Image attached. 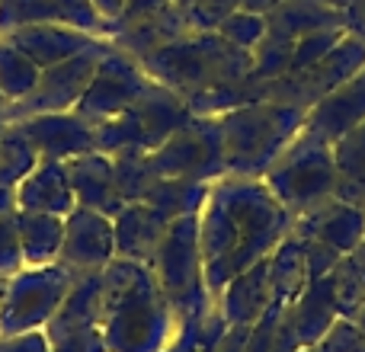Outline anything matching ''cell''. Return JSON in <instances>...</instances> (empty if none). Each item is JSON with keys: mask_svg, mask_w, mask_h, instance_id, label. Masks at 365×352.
Segmentation results:
<instances>
[{"mask_svg": "<svg viewBox=\"0 0 365 352\" xmlns=\"http://www.w3.org/2000/svg\"><path fill=\"white\" fill-rule=\"evenodd\" d=\"M259 180L266 182L276 202L292 214L311 212L336 195L340 170L334 160V145L314 138L311 132H298V138L279 154V160Z\"/></svg>", "mask_w": 365, "mask_h": 352, "instance_id": "5", "label": "cell"}, {"mask_svg": "<svg viewBox=\"0 0 365 352\" xmlns=\"http://www.w3.org/2000/svg\"><path fill=\"white\" fill-rule=\"evenodd\" d=\"M189 122H192V113H189L186 100L180 93H173V90L154 83L125 113L96 125V151L113 154L135 147V151L151 154Z\"/></svg>", "mask_w": 365, "mask_h": 352, "instance_id": "7", "label": "cell"}, {"mask_svg": "<svg viewBox=\"0 0 365 352\" xmlns=\"http://www.w3.org/2000/svg\"><path fill=\"white\" fill-rule=\"evenodd\" d=\"M346 29L365 42V0H353L346 6Z\"/></svg>", "mask_w": 365, "mask_h": 352, "instance_id": "43", "label": "cell"}, {"mask_svg": "<svg viewBox=\"0 0 365 352\" xmlns=\"http://www.w3.org/2000/svg\"><path fill=\"white\" fill-rule=\"evenodd\" d=\"M42 23H61L90 36H106V23L100 19L93 0H0V36Z\"/></svg>", "mask_w": 365, "mask_h": 352, "instance_id": "14", "label": "cell"}, {"mask_svg": "<svg viewBox=\"0 0 365 352\" xmlns=\"http://www.w3.org/2000/svg\"><path fill=\"white\" fill-rule=\"evenodd\" d=\"M292 218L259 176L227 173L208 182L199 212L202 276L212 298L221 295L234 276L266 259L292 234Z\"/></svg>", "mask_w": 365, "mask_h": 352, "instance_id": "1", "label": "cell"}, {"mask_svg": "<svg viewBox=\"0 0 365 352\" xmlns=\"http://www.w3.org/2000/svg\"><path fill=\"white\" fill-rule=\"evenodd\" d=\"M151 164L164 180L215 182L218 176H227L218 115H192L189 125L151 151Z\"/></svg>", "mask_w": 365, "mask_h": 352, "instance_id": "9", "label": "cell"}, {"mask_svg": "<svg viewBox=\"0 0 365 352\" xmlns=\"http://www.w3.org/2000/svg\"><path fill=\"white\" fill-rule=\"evenodd\" d=\"M167 224H170V221H167L158 208L148 205V202H128V205L113 218L115 257L151 266L154 253H158L160 240H164Z\"/></svg>", "mask_w": 365, "mask_h": 352, "instance_id": "19", "label": "cell"}, {"mask_svg": "<svg viewBox=\"0 0 365 352\" xmlns=\"http://www.w3.org/2000/svg\"><path fill=\"white\" fill-rule=\"evenodd\" d=\"M279 0H240V10H247V13H259V16H266V13L276 6Z\"/></svg>", "mask_w": 365, "mask_h": 352, "instance_id": "45", "label": "cell"}, {"mask_svg": "<svg viewBox=\"0 0 365 352\" xmlns=\"http://www.w3.org/2000/svg\"><path fill=\"white\" fill-rule=\"evenodd\" d=\"M292 45L279 36H269L266 32L259 38V45L253 48V74L259 81H276V77H285L292 71Z\"/></svg>", "mask_w": 365, "mask_h": 352, "instance_id": "33", "label": "cell"}, {"mask_svg": "<svg viewBox=\"0 0 365 352\" xmlns=\"http://www.w3.org/2000/svg\"><path fill=\"white\" fill-rule=\"evenodd\" d=\"M125 4L128 0H93V6H96V13H100V19L103 23H115V19L122 16V10H125Z\"/></svg>", "mask_w": 365, "mask_h": 352, "instance_id": "44", "label": "cell"}, {"mask_svg": "<svg viewBox=\"0 0 365 352\" xmlns=\"http://www.w3.org/2000/svg\"><path fill=\"white\" fill-rule=\"evenodd\" d=\"M314 352H365V336L356 327V321H343L336 317L334 327L321 336V343L314 346Z\"/></svg>", "mask_w": 365, "mask_h": 352, "instance_id": "37", "label": "cell"}, {"mask_svg": "<svg viewBox=\"0 0 365 352\" xmlns=\"http://www.w3.org/2000/svg\"><path fill=\"white\" fill-rule=\"evenodd\" d=\"M0 352H51V349L45 333H23V336L10 333V340L0 343Z\"/></svg>", "mask_w": 365, "mask_h": 352, "instance_id": "41", "label": "cell"}, {"mask_svg": "<svg viewBox=\"0 0 365 352\" xmlns=\"http://www.w3.org/2000/svg\"><path fill=\"white\" fill-rule=\"evenodd\" d=\"M16 231L23 247L26 266H48L58 263V250L64 240V218L45 212H19L16 208Z\"/></svg>", "mask_w": 365, "mask_h": 352, "instance_id": "25", "label": "cell"}, {"mask_svg": "<svg viewBox=\"0 0 365 352\" xmlns=\"http://www.w3.org/2000/svg\"><path fill=\"white\" fill-rule=\"evenodd\" d=\"M215 301L227 327H253L269 308V257L234 276Z\"/></svg>", "mask_w": 365, "mask_h": 352, "instance_id": "21", "label": "cell"}, {"mask_svg": "<svg viewBox=\"0 0 365 352\" xmlns=\"http://www.w3.org/2000/svg\"><path fill=\"white\" fill-rule=\"evenodd\" d=\"M330 26L346 29V13L324 4V0H279L266 13V32L285 38V42H295V38L308 36V32L330 29Z\"/></svg>", "mask_w": 365, "mask_h": 352, "instance_id": "24", "label": "cell"}, {"mask_svg": "<svg viewBox=\"0 0 365 352\" xmlns=\"http://www.w3.org/2000/svg\"><path fill=\"white\" fill-rule=\"evenodd\" d=\"M167 311L151 266L119 259L103 269L100 327L106 352H160L167 333Z\"/></svg>", "mask_w": 365, "mask_h": 352, "instance_id": "2", "label": "cell"}, {"mask_svg": "<svg viewBox=\"0 0 365 352\" xmlns=\"http://www.w3.org/2000/svg\"><path fill=\"white\" fill-rule=\"evenodd\" d=\"M154 87V81L148 77V71L138 64V58H132L122 48H109V55L100 61L93 81L87 83L81 103L74 106V113L90 125H100L106 119H115L119 113H125L132 103H138L148 90Z\"/></svg>", "mask_w": 365, "mask_h": 352, "instance_id": "11", "label": "cell"}, {"mask_svg": "<svg viewBox=\"0 0 365 352\" xmlns=\"http://www.w3.org/2000/svg\"><path fill=\"white\" fill-rule=\"evenodd\" d=\"M6 38H10L23 55H29L38 71L55 68V64H61V61H68V58L81 55V51L96 48V45L106 42V36H90V32L74 29V26H61V23L23 26V29L6 32Z\"/></svg>", "mask_w": 365, "mask_h": 352, "instance_id": "16", "label": "cell"}, {"mask_svg": "<svg viewBox=\"0 0 365 352\" xmlns=\"http://www.w3.org/2000/svg\"><path fill=\"white\" fill-rule=\"evenodd\" d=\"M64 170H68L71 189H74V199L81 208H93V212L115 218V214L125 208L115 186V173H113V157L103 151H90L81 157L64 160Z\"/></svg>", "mask_w": 365, "mask_h": 352, "instance_id": "18", "label": "cell"}, {"mask_svg": "<svg viewBox=\"0 0 365 352\" xmlns=\"http://www.w3.org/2000/svg\"><path fill=\"white\" fill-rule=\"evenodd\" d=\"M215 32H218L221 38H227L231 45H237V48L253 51L259 45V38L266 36V16L237 10V13H231L225 23H218V29H215Z\"/></svg>", "mask_w": 365, "mask_h": 352, "instance_id": "34", "label": "cell"}, {"mask_svg": "<svg viewBox=\"0 0 365 352\" xmlns=\"http://www.w3.org/2000/svg\"><path fill=\"white\" fill-rule=\"evenodd\" d=\"M173 0H128L125 10H122V16L115 19V23H109L106 29H113V26H128V23H138V19L145 16H154V13L167 10Z\"/></svg>", "mask_w": 365, "mask_h": 352, "instance_id": "40", "label": "cell"}, {"mask_svg": "<svg viewBox=\"0 0 365 352\" xmlns=\"http://www.w3.org/2000/svg\"><path fill=\"white\" fill-rule=\"evenodd\" d=\"M302 244H304V272H308V282L327 279L330 272L336 269V263H340L343 253H336L334 247L321 244V240H302Z\"/></svg>", "mask_w": 365, "mask_h": 352, "instance_id": "39", "label": "cell"}, {"mask_svg": "<svg viewBox=\"0 0 365 352\" xmlns=\"http://www.w3.org/2000/svg\"><path fill=\"white\" fill-rule=\"evenodd\" d=\"M304 119H308V109L269 100L218 115L227 173L263 176L279 160V154L298 138Z\"/></svg>", "mask_w": 365, "mask_h": 352, "instance_id": "4", "label": "cell"}, {"mask_svg": "<svg viewBox=\"0 0 365 352\" xmlns=\"http://www.w3.org/2000/svg\"><path fill=\"white\" fill-rule=\"evenodd\" d=\"M13 125L36 147L38 160H71L96 151V125L83 122L77 113H48L29 115Z\"/></svg>", "mask_w": 365, "mask_h": 352, "instance_id": "13", "label": "cell"}, {"mask_svg": "<svg viewBox=\"0 0 365 352\" xmlns=\"http://www.w3.org/2000/svg\"><path fill=\"white\" fill-rule=\"evenodd\" d=\"M151 272L158 279V289L170 311H177L182 321L205 314V304L215 298L205 289L202 276V250H199V214L173 218L164 231L158 253L151 259Z\"/></svg>", "mask_w": 365, "mask_h": 352, "instance_id": "6", "label": "cell"}, {"mask_svg": "<svg viewBox=\"0 0 365 352\" xmlns=\"http://www.w3.org/2000/svg\"><path fill=\"white\" fill-rule=\"evenodd\" d=\"M138 64L148 71L154 83L189 100L205 90L244 81L253 71V51L237 48L218 32L189 29L177 42L145 55Z\"/></svg>", "mask_w": 365, "mask_h": 352, "instance_id": "3", "label": "cell"}, {"mask_svg": "<svg viewBox=\"0 0 365 352\" xmlns=\"http://www.w3.org/2000/svg\"><path fill=\"white\" fill-rule=\"evenodd\" d=\"M292 234L302 240H321V244L334 247L336 253H349L365 237V212L343 202L340 195H334L324 205L298 214L295 224H292Z\"/></svg>", "mask_w": 365, "mask_h": 352, "instance_id": "15", "label": "cell"}, {"mask_svg": "<svg viewBox=\"0 0 365 352\" xmlns=\"http://www.w3.org/2000/svg\"><path fill=\"white\" fill-rule=\"evenodd\" d=\"M189 29H192L189 13L180 10L177 4H170L167 10L138 19V23L113 26V29H106V38L115 45V48L128 51L132 58H138V61H141V58L151 55V51H158V48H164V45L177 42V38L186 36Z\"/></svg>", "mask_w": 365, "mask_h": 352, "instance_id": "20", "label": "cell"}, {"mask_svg": "<svg viewBox=\"0 0 365 352\" xmlns=\"http://www.w3.org/2000/svg\"><path fill=\"white\" fill-rule=\"evenodd\" d=\"M247 333H250V327H227L225 336H221V343L215 346V352H244Z\"/></svg>", "mask_w": 365, "mask_h": 352, "instance_id": "42", "label": "cell"}, {"mask_svg": "<svg viewBox=\"0 0 365 352\" xmlns=\"http://www.w3.org/2000/svg\"><path fill=\"white\" fill-rule=\"evenodd\" d=\"M308 285V272H304V244L289 234L276 250L269 253V304L289 308Z\"/></svg>", "mask_w": 365, "mask_h": 352, "instance_id": "26", "label": "cell"}, {"mask_svg": "<svg viewBox=\"0 0 365 352\" xmlns=\"http://www.w3.org/2000/svg\"><path fill=\"white\" fill-rule=\"evenodd\" d=\"M38 74L42 71L32 64V58L23 55L6 36H0V96L6 103L23 100L38 83Z\"/></svg>", "mask_w": 365, "mask_h": 352, "instance_id": "30", "label": "cell"}, {"mask_svg": "<svg viewBox=\"0 0 365 352\" xmlns=\"http://www.w3.org/2000/svg\"><path fill=\"white\" fill-rule=\"evenodd\" d=\"M23 263V247H19L16 231V212L0 214V279H10L19 272Z\"/></svg>", "mask_w": 365, "mask_h": 352, "instance_id": "36", "label": "cell"}, {"mask_svg": "<svg viewBox=\"0 0 365 352\" xmlns=\"http://www.w3.org/2000/svg\"><path fill=\"white\" fill-rule=\"evenodd\" d=\"M362 122H365V68L353 81H346L334 93L324 96L317 106L308 109L304 132H311L314 138L327 141V145H336L343 135L353 132Z\"/></svg>", "mask_w": 365, "mask_h": 352, "instance_id": "17", "label": "cell"}, {"mask_svg": "<svg viewBox=\"0 0 365 352\" xmlns=\"http://www.w3.org/2000/svg\"><path fill=\"white\" fill-rule=\"evenodd\" d=\"M74 272L61 263L29 266L16 276L4 279L0 289V330L4 333H26L36 323H48L51 314L61 308Z\"/></svg>", "mask_w": 365, "mask_h": 352, "instance_id": "8", "label": "cell"}, {"mask_svg": "<svg viewBox=\"0 0 365 352\" xmlns=\"http://www.w3.org/2000/svg\"><path fill=\"white\" fill-rule=\"evenodd\" d=\"M285 317L295 327V336L302 349H311L321 343V336L334 327L336 321V301H334V279H317L308 282L304 291L285 308Z\"/></svg>", "mask_w": 365, "mask_h": 352, "instance_id": "23", "label": "cell"}, {"mask_svg": "<svg viewBox=\"0 0 365 352\" xmlns=\"http://www.w3.org/2000/svg\"><path fill=\"white\" fill-rule=\"evenodd\" d=\"M240 10V0H195L189 10V23L199 32H215L231 13Z\"/></svg>", "mask_w": 365, "mask_h": 352, "instance_id": "38", "label": "cell"}, {"mask_svg": "<svg viewBox=\"0 0 365 352\" xmlns=\"http://www.w3.org/2000/svg\"><path fill=\"white\" fill-rule=\"evenodd\" d=\"M334 160H336L340 176H362L365 173V122L336 141Z\"/></svg>", "mask_w": 365, "mask_h": 352, "instance_id": "35", "label": "cell"}, {"mask_svg": "<svg viewBox=\"0 0 365 352\" xmlns=\"http://www.w3.org/2000/svg\"><path fill=\"white\" fill-rule=\"evenodd\" d=\"M353 321H356V327H359V330H362V336H365V301H362L359 314H356V317H353Z\"/></svg>", "mask_w": 365, "mask_h": 352, "instance_id": "46", "label": "cell"}, {"mask_svg": "<svg viewBox=\"0 0 365 352\" xmlns=\"http://www.w3.org/2000/svg\"><path fill=\"white\" fill-rule=\"evenodd\" d=\"M16 208L19 212H45L68 218L77 208L74 189H71L64 160H38L36 170L16 186Z\"/></svg>", "mask_w": 365, "mask_h": 352, "instance_id": "22", "label": "cell"}, {"mask_svg": "<svg viewBox=\"0 0 365 352\" xmlns=\"http://www.w3.org/2000/svg\"><path fill=\"white\" fill-rule=\"evenodd\" d=\"M4 103H6V100H4V96H0V106H4Z\"/></svg>", "mask_w": 365, "mask_h": 352, "instance_id": "50", "label": "cell"}, {"mask_svg": "<svg viewBox=\"0 0 365 352\" xmlns=\"http://www.w3.org/2000/svg\"><path fill=\"white\" fill-rule=\"evenodd\" d=\"M113 42H103L96 48H87L81 55L68 58V61L55 64V68H45L38 74V83L16 103H6L4 115L6 122H19L29 119V115H48V113H74V106L81 103L87 83L93 81L100 61L109 55Z\"/></svg>", "mask_w": 365, "mask_h": 352, "instance_id": "10", "label": "cell"}, {"mask_svg": "<svg viewBox=\"0 0 365 352\" xmlns=\"http://www.w3.org/2000/svg\"><path fill=\"white\" fill-rule=\"evenodd\" d=\"M334 279V301H336V317L353 321L359 314L365 301V237L356 250L343 253L336 269L330 272Z\"/></svg>", "mask_w": 365, "mask_h": 352, "instance_id": "27", "label": "cell"}, {"mask_svg": "<svg viewBox=\"0 0 365 352\" xmlns=\"http://www.w3.org/2000/svg\"><path fill=\"white\" fill-rule=\"evenodd\" d=\"M38 164V154L29 141L23 138L16 125H6L4 138H0V186L6 189H16L19 182L26 180Z\"/></svg>", "mask_w": 365, "mask_h": 352, "instance_id": "31", "label": "cell"}, {"mask_svg": "<svg viewBox=\"0 0 365 352\" xmlns=\"http://www.w3.org/2000/svg\"><path fill=\"white\" fill-rule=\"evenodd\" d=\"M346 32L349 29H343V26H330V29H314V32H308V36L295 38V45H292V71L289 74H302V71L314 68L317 61H324V58L343 42Z\"/></svg>", "mask_w": 365, "mask_h": 352, "instance_id": "32", "label": "cell"}, {"mask_svg": "<svg viewBox=\"0 0 365 352\" xmlns=\"http://www.w3.org/2000/svg\"><path fill=\"white\" fill-rule=\"evenodd\" d=\"M302 352H314V346H311V349H302Z\"/></svg>", "mask_w": 365, "mask_h": 352, "instance_id": "49", "label": "cell"}, {"mask_svg": "<svg viewBox=\"0 0 365 352\" xmlns=\"http://www.w3.org/2000/svg\"><path fill=\"white\" fill-rule=\"evenodd\" d=\"M173 4H177L180 10H186V13H189V10H192V4H195V0H173Z\"/></svg>", "mask_w": 365, "mask_h": 352, "instance_id": "48", "label": "cell"}, {"mask_svg": "<svg viewBox=\"0 0 365 352\" xmlns=\"http://www.w3.org/2000/svg\"><path fill=\"white\" fill-rule=\"evenodd\" d=\"M208 182H192V180H164L160 176L158 186L148 192V205L158 208L167 221L182 218V214H199L205 205Z\"/></svg>", "mask_w": 365, "mask_h": 352, "instance_id": "29", "label": "cell"}, {"mask_svg": "<svg viewBox=\"0 0 365 352\" xmlns=\"http://www.w3.org/2000/svg\"><path fill=\"white\" fill-rule=\"evenodd\" d=\"M4 106H6V103H4ZM4 106H0V138H4L6 125H10V122H6V115H4Z\"/></svg>", "mask_w": 365, "mask_h": 352, "instance_id": "47", "label": "cell"}, {"mask_svg": "<svg viewBox=\"0 0 365 352\" xmlns=\"http://www.w3.org/2000/svg\"><path fill=\"white\" fill-rule=\"evenodd\" d=\"M113 173H115V186H119L122 202H145L148 192L158 186L160 173L154 170L151 154L148 151H135V147H125V151H113Z\"/></svg>", "mask_w": 365, "mask_h": 352, "instance_id": "28", "label": "cell"}, {"mask_svg": "<svg viewBox=\"0 0 365 352\" xmlns=\"http://www.w3.org/2000/svg\"><path fill=\"white\" fill-rule=\"evenodd\" d=\"M115 259V231L113 218L93 212V208H81L64 218V240L58 250V263L64 269L77 272H103Z\"/></svg>", "mask_w": 365, "mask_h": 352, "instance_id": "12", "label": "cell"}]
</instances>
